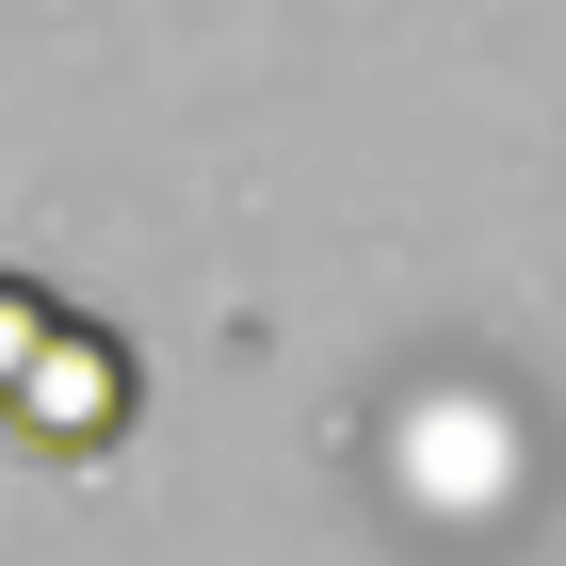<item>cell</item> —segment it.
Instances as JSON below:
<instances>
[{
    "label": "cell",
    "instance_id": "6da1fadb",
    "mask_svg": "<svg viewBox=\"0 0 566 566\" xmlns=\"http://www.w3.org/2000/svg\"><path fill=\"white\" fill-rule=\"evenodd\" d=\"M130 405H146V356L114 340V324H82V307H65V324L33 340V373L0 389V437H17V453H49V470H97V453L130 437Z\"/></svg>",
    "mask_w": 566,
    "mask_h": 566
},
{
    "label": "cell",
    "instance_id": "7a4b0ae2",
    "mask_svg": "<svg viewBox=\"0 0 566 566\" xmlns=\"http://www.w3.org/2000/svg\"><path fill=\"white\" fill-rule=\"evenodd\" d=\"M49 324H65V292H49V275H0V389L33 373V340H49Z\"/></svg>",
    "mask_w": 566,
    "mask_h": 566
}]
</instances>
